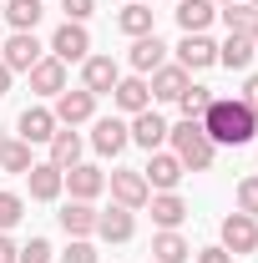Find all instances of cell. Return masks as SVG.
I'll return each mask as SVG.
<instances>
[{
    "instance_id": "cell-36",
    "label": "cell",
    "mask_w": 258,
    "mask_h": 263,
    "mask_svg": "<svg viewBox=\"0 0 258 263\" xmlns=\"http://www.w3.org/2000/svg\"><path fill=\"white\" fill-rule=\"evenodd\" d=\"M61 10H66V21H76V26H86V15L97 10V0H61Z\"/></svg>"
},
{
    "instance_id": "cell-39",
    "label": "cell",
    "mask_w": 258,
    "mask_h": 263,
    "mask_svg": "<svg viewBox=\"0 0 258 263\" xmlns=\"http://www.w3.org/2000/svg\"><path fill=\"white\" fill-rule=\"evenodd\" d=\"M15 253H21V248H15V243H10V238L0 233V263H15Z\"/></svg>"
},
{
    "instance_id": "cell-38",
    "label": "cell",
    "mask_w": 258,
    "mask_h": 263,
    "mask_svg": "<svg viewBox=\"0 0 258 263\" xmlns=\"http://www.w3.org/2000/svg\"><path fill=\"white\" fill-rule=\"evenodd\" d=\"M238 101H243V106L258 117V76H248V81H243V97H238Z\"/></svg>"
},
{
    "instance_id": "cell-26",
    "label": "cell",
    "mask_w": 258,
    "mask_h": 263,
    "mask_svg": "<svg viewBox=\"0 0 258 263\" xmlns=\"http://www.w3.org/2000/svg\"><path fill=\"white\" fill-rule=\"evenodd\" d=\"M51 162L61 167V172L81 162V132L76 127H56V137H51Z\"/></svg>"
},
{
    "instance_id": "cell-22",
    "label": "cell",
    "mask_w": 258,
    "mask_h": 263,
    "mask_svg": "<svg viewBox=\"0 0 258 263\" xmlns=\"http://www.w3.org/2000/svg\"><path fill=\"white\" fill-rule=\"evenodd\" d=\"M213 15H218L213 0H177V26H182V35H202L213 26Z\"/></svg>"
},
{
    "instance_id": "cell-25",
    "label": "cell",
    "mask_w": 258,
    "mask_h": 263,
    "mask_svg": "<svg viewBox=\"0 0 258 263\" xmlns=\"http://www.w3.org/2000/svg\"><path fill=\"white\" fill-rule=\"evenodd\" d=\"M188 258H193V243L177 228H162L157 238H152V263H188Z\"/></svg>"
},
{
    "instance_id": "cell-41",
    "label": "cell",
    "mask_w": 258,
    "mask_h": 263,
    "mask_svg": "<svg viewBox=\"0 0 258 263\" xmlns=\"http://www.w3.org/2000/svg\"><path fill=\"white\" fill-rule=\"evenodd\" d=\"M248 41H253V51H258V15H253V26H248Z\"/></svg>"
},
{
    "instance_id": "cell-23",
    "label": "cell",
    "mask_w": 258,
    "mask_h": 263,
    "mask_svg": "<svg viewBox=\"0 0 258 263\" xmlns=\"http://www.w3.org/2000/svg\"><path fill=\"white\" fill-rule=\"evenodd\" d=\"M147 208H152V223H157V228H182V223H188V202L177 193H152Z\"/></svg>"
},
{
    "instance_id": "cell-11",
    "label": "cell",
    "mask_w": 258,
    "mask_h": 263,
    "mask_svg": "<svg viewBox=\"0 0 258 263\" xmlns=\"http://www.w3.org/2000/svg\"><path fill=\"white\" fill-rule=\"evenodd\" d=\"M177 66H182V71H208V66H218V46L208 41V31L177 41Z\"/></svg>"
},
{
    "instance_id": "cell-6",
    "label": "cell",
    "mask_w": 258,
    "mask_h": 263,
    "mask_svg": "<svg viewBox=\"0 0 258 263\" xmlns=\"http://www.w3.org/2000/svg\"><path fill=\"white\" fill-rule=\"evenodd\" d=\"M51 56H56L61 66H71V61H86V56H91V35H86V26L66 21L61 31L51 35Z\"/></svg>"
},
{
    "instance_id": "cell-29",
    "label": "cell",
    "mask_w": 258,
    "mask_h": 263,
    "mask_svg": "<svg viewBox=\"0 0 258 263\" xmlns=\"http://www.w3.org/2000/svg\"><path fill=\"white\" fill-rule=\"evenodd\" d=\"M218 15H223L228 35H248V26H253V5H243V0H233V5H218Z\"/></svg>"
},
{
    "instance_id": "cell-10",
    "label": "cell",
    "mask_w": 258,
    "mask_h": 263,
    "mask_svg": "<svg viewBox=\"0 0 258 263\" xmlns=\"http://www.w3.org/2000/svg\"><path fill=\"white\" fill-rule=\"evenodd\" d=\"M41 41H35V31H10V41L0 46V61L10 66V71H31L35 61H41Z\"/></svg>"
},
{
    "instance_id": "cell-42",
    "label": "cell",
    "mask_w": 258,
    "mask_h": 263,
    "mask_svg": "<svg viewBox=\"0 0 258 263\" xmlns=\"http://www.w3.org/2000/svg\"><path fill=\"white\" fill-rule=\"evenodd\" d=\"M5 142H10V137H5V132H0V152H5Z\"/></svg>"
},
{
    "instance_id": "cell-5",
    "label": "cell",
    "mask_w": 258,
    "mask_h": 263,
    "mask_svg": "<svg viewBox=\"0 0 258 263\" xmlns=\"http://www.w3.org/2000/svg\"><path fill=\"white\" fill-rule=\"evenodd\" d=\"M182 172H188V167L177 162L172 152H147V167H142V177H147V187H152V193H177Z\"/></svg>"
},
{
    "instance_id": "cell-21",
    "label": "cell",
    "mask_w": 258,
    "mask_h": 263,
    "mask_svg": "<svg viewBox=\"0 0 258 263\" xmlns=\"http://www.w3.org/2000/svg\"><path fill=\"white\" fill-rule=\"evenodd\" d=\"M56 218H61L66 238H91V233H97V208H91V202H76V197H71Z\"/></svg>"
},
{
    "instance_id": "cell-4",
    "label": "cell",
    "mask_w": 258,
    "mask_h": 263,
    "mask_svg": "<svg viewBox=\"0 0 258 263\" xmlns=\"http://www.w3.org/2000/svg\"><path fill=\"white\" fill-rule=\"evenodd\" d=\"M51 111H56V127H81V122H91V117H97V97H91L86 86H76V91L66 86Z\"/></svg>"
},
{
    "instance_id": "cell-31",
    "label": "cell",
    "mask_w": 258,
    "mask_h": 263,
    "mask_svg": "<svg viewBox=\"0 0 258 263\" xmlns=\"http://www.w3.org/2000/svg\"><path fill=\"white\" fill-rule=\"evenodd\" d=\"M0 167H5V172H31V142H21V137H15V142H5V152H0Z\"/></svg>"
},
{
    "instance_id": "cell-43",
    "label": "cell",
    "mask_w": 258,
    "mask_h": 263,
    "mask_svg": "<svg viewBox=\"0 0 258 263\" xmlns=\"http://www.w3.org/2000/svg\"><path fill=\"white\" fill-rule=\"evenodd\" d=\"M213 5H233V0H213Z\"/></svg>"
},
{
    "instance_id": "cell-46",
    "label": "cell",
    "mask_w": 258,
    "mask_h": 263,
    "mask_svg": "<svg viewBox=\"0 0 258 263\" xmlns=\"http://www.w3.org/2000/svg\"><path fill=\"white\" fill-rule=\"evenodd\" d=\"M253 137H258V132H253Z\"/></svg>"
},
{
    "instance_id": "cell-9",
    "label": "cell",
    "mask_w": 258,
    "mask_h": 263,
    "mask_svg": "<svg viewBox=\"0 0 258 263\" xmlns=\"http://www.w3.org/2000/svg\"><path fill=\"white\" fill-rule=\"evenodd\" d=\"M66 187H71L76 202H97L106 193V172L97 162H76V167H66Z\"/></svg>"
},
{
    "instance_id": "cell-32",
    "label": "cell",
    "mask_w": 258,
    "mask_h": 263,
    "mask_svg": "<svg viewBox=\"0 0 258 263\" xmlns=\"http://www.w3.org/2000/svg\"><path fill=\"white\" fill-rule=\"evenodd\" d=\"M21 218H26V197H21V193H10V187H0V233H5V228H15Z\"/></svg>"
},
{
    "instance_id": "cell-15",
    "label": "cell",
    "mask_w": 258,
    "mask_h": 263,
    "mask_svg": "<svg viewBox=\"0 0 258 263\" xmlns=\"http://www.w3.org/2000/svg\"><path fill=\"white\" fill-rule=\"evenodd\" d=\"M112 101H117L127 117L147 111V106H152V86H147V76H122V81L112 86Z\"/></svg>"
},
{
    "instance_id": "cell-19",
    "label": "cell",
    "mask_w": 258,
    "mask_h": 263,
    "mask_svg": "<svg viewBox=\"0 0 258 263\" xmlns=\"http://www.w3.org/2000/svg\"><path fill=\"white\" fill-rule=\"evenodd\" d=\"M147 86H152V97H157V101H177L188 86H193V71H182V66H157Z\"/></svg>"
},
{
    "instance_id": "cell-12",
    "label": "cell",
    "mask_w": 258,
    "mask_h": 263,
    "mask_svg": "<svg viewBox=\"0 0 258 263\" xmlns=\"http://www.w3.org/2000/svg\"><path fill=\"white\" fill-rule=\"evenodd\" d=\"M132 233H137V218H132V208H106L97 213V238L101 243H132Z\"/></svg>"
},
{
    "instance_id": "cell-18",
    "label": "cell",
    "mask_w": 258,
    "mask_h": 263,
    "mask_svg": "<svg viewBox=\"0 0 258 263\" xmlns=\"http://www.w3.org/2000/svg\"><path fill=\"white\" fill-rule=\"evenodd\" d=\"M127 132H132V142H137V147H147V152H162V142H167V122H162L152 106H147V111H137Z\"/></svg>"
},
{
    "instance_id": "cell-16",
    "label": "cell",
    "mask_w": 258,
    "mask_h": 263,
    "mask_svg": "<svg viewBox=\"0 0 258 263\" xmlns=\"http://www.w3.org/2000/svg\"><path fill=\"white\" fill-rule=\"evenodd\" d=\"M15 127H21V142H31V147L35 142H51L56 137V111L51 106H26Z\"/></svg>"
},
{
    "instance_id": "cell-24",
    "label": "cell",
    "mask_w": 258,
    "mask_h": 263,
    "mask_svg": "<svg viewBox=\"0 0 258 263\" xmlns=\"http://www.w3.org/2000/svg\"><path fill=\"white\" fill-rule=\"evenodd\" d=\"M117 31L132 35V41H137V35H152V31H157V15H152L142 0H127V5L117 10Z\"/></svg>"
},
{
    "instance_id": "cell-20",
    "label": "cell",
    "mask_w": 258,
    "mask_h": 263,
    "mask_svg": "<svg viewBox=\"0 0 258 263\" xmlns=\"http://www.w3.org/2000/svg\"><path fill=\"white\" fill-rule=\"evenodd\" d=\"M157 66H167V46L157 41V31L137 35V41H132V71H137V76H152Z\"/></svg>"
},
{
    "instance_id": "cell-34",
    "label": "cell",
    "mask_w": 258,
    "mask_h": 263,
    "mask_svg": "<svg viewBox=\"0 0 258 263\" xmlns=\"http://www.w3.org/2000/svg\"><path fill=\"white\" fill-rule=\"evenodd\" d=\"M238 213L258 218V177H243V182H238Z\"/></svg>"
},
{
    "instance_id": "cell-27",
    "label": "cell",
    "mask_w": 258,
    "mask_h": 263,
    "mask_svg": "<svg viewBox=\"0 0 258 263\" xmlns=\"http://www.w3.org/2000/svg\"><path fill=\"white\" fill-rule=\"evenodd\" d=\"M248 61H253V41L248 35H228L218 46V66H228V71H248Z\"/></svg>"
},
{
    "instance_id": "cell-35",
    "label": "cell",
    "mask_w": 258,
    "mask_h": 263,
    "mask_svg": "<svg viewBox=\"0 0 258 263\" xmlns=\"http://www.w3.org/2000/svg\"><path fill=\"white\" fill-rule=\"evenodd\" d=\"M61 263H97V248L86 238H71V248L61 253Z\"/></svg>"
},
{
    "instance_id": "cell-8",
    "label": "cell",
    "mask_w": 258,
    "mask_h": 263,
    "mask_svg": "<svg viewBox=\"0 0 258 263\" xmlns=\"http://www.w3.org/2000/svg\"><path fill=\"white\" fill-rule=\"evenodd\" d=\"M117 81H122V66L112 61V56H86V61H81V86H86L91 97H112Z\"/></svg>"
},
{
    "instance_id": "cell-2",
    "label": "cell",
    "mask_w": 258,
    "mask_h": 263,
    "mask_svg": "<svg viewBox=\"0 0 258 263\" xmlns=\"http://www.w3.org/2000/svg\"><path fill=\"white\" fill-rule=\"evenodd\" d=\"M167 142H172V157L188 167V172H208L213 167V157H218V147L208 142V132H202V122H177V127H167Z\"/></svg>"
},
{
    "instance_id": "cell-37",
    "label": "cell",
    "mask_w": 258,
    "mask_h": 263,
    "mask_svg": "<svg viewBox=\"0 0 258 263\" xmlns=\"http://www.w3.org/2000/svg\"><path fill=\"white\" fill-rule=\"evenodd\" d=\"M193 263H233V253H228L223 243H218V248H197V253H193Z\"/></svg>"
},
{
    "instance_id": "cell-14",
    "label": "cell",
    "mask_w": 258,
    "mask_h": 263,
    "mask_svg": "<svg viewBox=\"0 0 258 263\" xmlns=\"http://www.w3.org/2000/svg\"><path fill=\"white\" fill-rule=\"evenodd\" d=\"M127 142H132V132H127L122 117H101V122H91V147H97L101 157H117Z\"/></svg>"
},
{
    "instance_id": "cell-45",
    "label": "cell",
    "mask_w": 258,
    "mask_h": 263,
    "mask_svg": "<svg viewBox=\"0 0 258 263\" xmlns=\"http://www.w3.org/2000/svg\"><path fill=\"white\" fill-rule=\"evenodd\" d=\"M248 5H253V10H258V0H248Z\"/></svg>"
},
{
    "instance_id": "cell-13",
    "label": "cell",
    "mask_w": 258,
    "mask_h": 263,
    "mask_svg": "<svg viewBox=\"0 0 258 263\" xmlns=\"http://www.w3.org/2000/svg\"><path fill=\"white\" fill-rule=\"evenodd\" d=\"M26 182H31V197H35V202H56V197L66 193V172L56 162H35L31 172H26Z\"/></svg>"
},
{
    "instance_id": "cell-40",
    "label": "cell",
    "mask_w": 258,
    "mask_h": 263,
    "mask_svg": "<svg viewBox=\"0 0 258 263\" xmlns=\"http://www.w3.org/2000/svg\"><path fill=\"white\" fill-rule=\"evenodd\" d=\"M10 76H15V71H10V66L0 61V97H10Z\"/></svg>"
},
{
    "instance_id": "cell-7",
    "label": "cell",
    "mask_w": 258,
    "mask_h": 263,
    "mask_svg": "<svg viewBox=\"0 0 258 263\" xmlns=\"http://www.w3.org/2000/svg\"><path fill=\"white\" fill-rule=\"evenodd\" d=\"M223 248L233 253V258L253 253V248H258V218H248V213H228V218H223Z\"/></svg>"
},
{
    "instance_id": "cell-30",
    "label": "cell",
    "mask_w": 258,
    "mask_h": 263,
    "mask_svg": "<svg viewBox=\"0 0 258 263\" xmlns=\"http://www.w3.org/2000/svg\"><path fill=\"white\" fill-rule=\"evenodd\" d=\"M177 106H182V117H188V122H202V111L213 106V91H208V86H188V91L177 97Z\"/></svg>"
},
{
    "instance_id": "cell-1",
    "label": "cell",
    "mask_w": 258,
    "mask_h": 263,
    "mask_svg": "<svg viewBox=\"0 0 258 263\" xmlns=\"http://www.w3.org/2000/svg\"><path fill=\"white\" fill-rule=\"evenodd\" d=\"M202 132L213 147H243V142H253L258 117L238 97H213V106L202 111Z\"/></svg>"
},
{
    "instance_id": "cell-33",
    "label": "cell",
    "mask_w": 258,
    "mask_h": 263,
    "mask_svg": "<svg viewBox=\"0 0 258 263\" xmlns=\"http://www.w3.org/2000/svg\"><path fill=\"white\" fill-rule=\"evenodd\" d=\"M15 263H51V243H46V238H31V243H21Z\"/></svg>"
},
{
    "instance_id": "cell-3",
    "label": "cell",
    "mask_w": 258,
    "mask_h": 263,
    "mask_svg": "<svg viewBox=\"0 0 258 263\" xmlns=\"http://www.w3.org/2000/svg\"><path fill=\"white\" fill-rule=\"evenodd\" d=\"M106 187H112V202L117 208H147V197H152V187H147V177H142V167H117L112 177H106Z\"/></svg>"
},
{
    "instance_id": "cell-17",
    "label": "cell",
    "mask_w": 258,
    "mask_h": 263,
    "mask_svg": "<svg viewBox=\"0 0 258 263\" xmlns=\"http://www.w3.org/2000/svg\"><path fill=\"white\" fill-rule=\"evenodd\" d=\"M26 76H31V91H41V97H61L66 91V66L56 56H41Z\"/></svg>"
},
{
    "instance_id": "cell-44",
    "label": "cell",
    "mask_w": 258,
    "mask_h": 263,
    "mask_svg": "<svg viewBox=\"0 0 258 263\" xmlns=\"http://www.w3.org/2000/svg\"><path fill=\"white\" fill-rule=\"evenodd\" d=\"M0 15H5V0H0Z\"/></svg>"
},
{
    "instance_id": "cell-28",
    "label": "cell",
    "mask_w": 258,
    "mask_h": 263,
    "mask_svg": "<svg viewBox=\"0 0 258 263\" xmlns=\"http://www.w3.org/2000/svg\"><path fill=\"white\" fill-rule=\"evenodd\" d=\"M41 15H46V5H41V0H5V21H10L15 31H35V26H41Z\"/></svg>"
}]
</instances>
